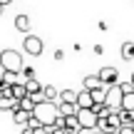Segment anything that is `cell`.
<instances>
[{
	"instance_id": "obj_1",
	"label": "cell",
	"mask_w": 134,
	"mask_h": 134,
	"mask_svg": "<svg viewBox=\"0 0 134 134\" xmlns=\"http://www.w3.org/2000/svg\"><path fill=\"white\" fill-rule=\"evenodd\" d=\"M35 117H37L40 122H42L45 127H52L55 119L60 117V102H52V99H45L40 102V104H35Z\"/></svg>"
},
{
	"instance_id": "obj_2",
	"label": "cell",
	"mask_w": 134,
	"mask_h": 134,
	"mask_svg": "<svg viewBox=\"0 0 134 134\" xmlns=\"http://www.w3.org/2000/svg\"><path fill=\"white\" fill-rule=\"evenodd\" d=\"M0 67L10 72H23V55L18 50H3L0 52Z\"/></svg>"
},
{
	"instance_id": "obj_3",
	"label": "cell",
	"mask_w": 134,
	"mask_h": 134,
	"mask_svg": "<svg viewBox=\"0 0 134 134\" xmlns=\"http://www.w3.org/2000/svg\"><path fill=\"white\" fill-rule=\"evenodd\" d=\"M107 107H109L112 112H119L122 104H124V90H122V85H112L109 90H107Z\"/></svg>"
},
{
	"instance_id": "obj_4",
	"label": "cell",
	"mask_w": 134,
	"mask_h": 134,
	"mask_svg": "<svg viewBox=\"0 0 134 134\" xmlns=\"http://www.w3.org/2000/svg\"><path fill=\"white\" fill-rule=\"evenodd\" d=\"M77 119H80V124L85 127V129H97V124H99V114H97L94 109H85V107H80V112H77Z\"/></svg>"
},
{
	"instance_id": "obj_5",
	"label": "cell",
	"mask_w": 134,
	"mask_h": 134,
	"mask_svg": "<svg viewBox=\"0 0 134 134\" xmlns=\"http://www.w3.org/2000/svg\"><path fill=\"white\" fill-rule=\"evenodd\" d=\"M23 47H25V52H27V55H32V57H40V55H42V47H45V42L37 37V35H25V40H23Z\"/></svg>"
},
{
	"instance_id": "obj_6",
	"label": "cell",
	"mask_w": 134,
	"mask_h": 134,
	"mask_svg": "<svg viewBox=\"0 0 134 134\" xmlns=\"http://www.w3.org/2000/svg\"><path fill=\"white\" fill-rule=\"evenodd\" d=\"M97 75L102 77V82H104L107 87H112V85H119V72H117V67H102Z\"/></svg>"
},
{
	"instance_id": "obj_7",
	"label": "cell",
	"mask_w": 134,
	"mask_h": 134,
	"mask_svg": "<svg viewBox=\"0 0 134 134\" xmlns=\"http://www.w3.org/2000/svg\"><path fill=\"white\" fill-rule=\"evenodd\" d=\"M82 87H85V90H90V92H94V90H102V87H107V85L102 82L99 75H87L85 80H82Z\"/></svg>"
},
{
	"instance_id": "obj_8",
	"label": "cell",
	"mask_w": 134,
	"mask_h": 134,
	"mask_svg": "<svg viewBox=\"0 0 134 134\" xmlns=\"http://www.w3.org/2000/svg\"><path fill=\"white\" fill-rule=\"evenodd\" d=\"M77 104L85 107V109H92V107H94V94L82 87V92H77Z\"/></svg>"
},
{
	"instance_id": "obj_9",
	"label": "cell",
	"mask_w": 134,
	"mask_h": 134,
	"mask_svg": "<svg viewBox=\"0 0 134 134\" xmlns=\"http://www.w3.org/2000/svg\"><path fill=\"white\" fill-rule=\"evenodd\" d=\"M30 18L27 15H18V18H15V30H18V32H23V35H30Z\"/></svg>"
},
{
	"instance_id": "obj_10",
	"label": "cell",
	"mask_w": 134,
	"mask_h": 134,
	"mask_svg": "<svg viewBox=\"0 0 134 134\" xmlns=\"http://www.w3.org/2000/svg\"><path fill=\"white\" fill-rule=\"evenodd\" d=\"M77 112H80V104H75V102H60V114L62 117H75Z\"/></svg>"
},
{
	"instance_id": "obj_11",
	"label": "cell",
	"mask_w": 134,
	"mask_h": 134,
	"mask_svg": "<svg viewBox=\"0 0 134 134\" xmlns=\"http://www.w3.org/2000/svg\"><path fill=\"white\" fill-rule=\"evenodd\" d=\"M30 117H32V112H25V109H18V112H13V122H15L18 127H27Z\"/></svg>"
},
{
	"instance_id": "obj_12",
	"label": "cell",
	"mask_w": 134,
	"mask_h": 134,
	"mask_svg": "<svg viewBox=\"0 0 134 134\" xmlns=\"http://www.w3.org/2000/svg\"><path fill=\"white\" fill-rule=\"evenodd\" d=\"M119 55H122V60H134V42L132 40H127V42H122V47H119Z\"/></svg>"
},
{
	"instance_id": "obj_13",
	"label": "cell",
	"mask_w": 134,
	"mask_h": 134,
	"mask_svg": "<svg viewBox=\"0 0 134 134\" xmlns=\"http://www.w3.org/2000/svg\"><path fill=\"white\" fill-rule=\"evenodd\" d=\"M13 97H15V99H20V102H23L25 97H30L27 85H25V82H18V85H13Z\"/></svg>"
},
{
	"instance_id": "obj_14",
	"label": "cell",
	"mask_w": 134,
	"mask_h": 134,
	"mask_svg": "<svg viewBox=\"0 0 134 134\" xmlns=\"http://www.w3.org/2000/svg\"><path fill=\"white\" fill-rule=\"evenodd\" d=\"M25 85H27V92H30V94H37V92H42V90H45V85H40L37 77H35V80H27Z\"/></svg>"
},
{
	"instance_id": "obj_15",
	"label": "cell",
	"mask_w": 134,
	"mask_h": 134,
	"mask_svg": "<svg viewBox=\"0 0 134 134\" xmlns=\"http://www.w3.org/2000/svg\"><path fill=\"white\" fill-rule=\"evenodd\" d=\"M57 102H75V104H77V92L62 90V92H60V99H57Z\"/></svg>"
},
{
	"instance_id": "obj_16",
	"label": "cell",
	"mask_w": 134,
	"mask_h": 134,
	"mask_svg": "<svg viewBox=\"0 0 134 134\" xmlns=\"http://www.w3.org/2000/svg\"><path fill=\"white\" fill-rule=\"evenodd\" d=\"M60 92H62V90H57V87H52V85H47V87H45V97H47V99H60Z\"/></svg>"
},
{
	"instance_id": "obj_17",
	"label": "cell",
	"mask_w": 134,
	"mask_h": 134,
	"mask_svg": "<svg viewBox=\"0 0 134 134\" xmlns=\"http://www.w3.org/2000/svg\"><path fill=\"white\" fill-rule=\"evenodd\" d=\"M122 109L134 112V92H127V94H124V104H122Z\"/></svg>"
},
{
	"instance_id": "obj_18",
	"label": "cell",
	"mask_w": 134,
	"mask_h": 134,
	"mask_svg": "<svg viewBox=\"0 0 134 134\" xmlns=\"http://www.w3.org/2000/svg\"><path fill=\"white\" fill-rule=\"evenodd\" d=\"M27 80H35V70L32 67H23V72H20V82H27Z\"/></svg>"
},
{
	"instance_id": "obj_19",
	"label": "cell",
	"mask_w": 134,
	"mask_h": 134,
	"mask_svg": "<svg viewBox=\"0 0 134 134\" xmlns=\"http://www.w3.org/2000/svg\"><path fill=\"white\" fill-rule=\"evenodd\" d=\"M20 109H25V112H35V99H32V97H25V99L20 102Z\"/></svg>"
},
{
	"instance_id": "obj_20",
	"label": "cell",
	"mask_w": 134,
	"mask_h": 134,
	"mask_svg": "<svg viewBox=\"0 0 134 134\" xmlns=\"http://www.w3.org/2000/svg\"><path fill=\"white\" fill-rule=\"evenodd\" d=\"M80 119H77V114L75 117H67V129H72V132H77V129H80Z\"/></svg>"
},
{
	"instance_id": "obj_21",
	"label": "cell",
	"mask_w": 134,
	"mask_h": 134,
	"mask_svg": "<svg viewBox=\"0 0 134 134\" xmlns=\"http://www.w3.org/2000/svg\"><path fill=\"white\" fill-rule=\"evenodd\" d=\"M27 127H32V129H37V127H42V122H40L37 117L32 114V117H30V122H27Z\"/></svg>"
},
{
	"instance_id": "obj_22",
	"label": "cell",
	"mask_w": 134,
	"mask_h": 134,
	"mask_svg": "<svg viewBox=\"0 0 134 134\" xmlns=\"http://www.w3.org/2000/svg\"><path fill=\"white\" fill-rule=\"evenodd\" d=\"M119 85H122V90H124V94H127V92H134V85H132V82H119Z\"/></svg>"
},
{
	"instance_id": "obj_23",
	"label": "cell",
	"mask_w": 134,
	"mask_h": 134,
	"mask_svg": "<svg viewBox=\"0 0 134 134\" xmlns=\"http://www.w3.org/2000/svg\"><path fill=\"white\" fill-rule=\"evenodd\" d=\"M119 134H134V127H132V124H124V127L119 129Z\"/></svg>"
},
{
	"instance_id": "obj_24",
	"label": "cell",
	"mask_w": 134,
	"mask_h": 134,
	"mask_svg": "<svg viewBox=\"0 0 134 134\" xmlns=\"http://www.w3.org/2000/svg\"><path fill=\"white\" fill-rule=\"evenodd\" d=\"M55 60H57V62H62L65 60V50H55V55H52Z\"/></svg>"
},
{
	"instance_id": "obj_25",
	"label": "cell",
	"mask_w": 134,
	"mask_h": 134,
	"mask_svg": "<svg viewBox=\"0 0 134 134\" xmlns=\"http://www.w3.org/2000/svg\"><path fill=\"white\" fill-rule=\"evenodd\" d=\"M52 134H75V132L67 129V127H60V129H52Z\"/></svg>"
},
{
	"instance_id": "obj_26",
	"label": "cell",
	"mask_w": 134,
	"mask_h": 134,
	"mask_svg": "<svg viewBox=\"0 0 134 134\" xmlns=\"http://www.w3.org/2000/svg\"><path fill=\"white\" fill-rule=\"evenodd\" d=\"M97 27H99V30H102V32H107V30H109V25H107V23H104V20H99V23H97Z\"/></svg>"
},
{
	"instance_id": "obj_27",
	"label": "cell",
	"mask_w": 134,
	"mask_h": 134,
	"mask_svg": "<svg viewBox=\"0 0 134 134\" xmlns=\"http://www.w3.org/2000/svg\"><path fill=\"white\" fill-rule=\"evenodd\" d=\"M20 134H35V129H32V127H23V132H20Z\"/></svg>"
},
{
	"instance_id": "obj_28",
	"label": "cell",
	"mask_w": 134,
	"mask_h": 134,
	"mask_svg": "<svg viewBox=\"0 0 134 134\" xmlns=\"http://www.w3.org/2000/svg\"><path fill=\"white\" fill-rule=\"evenodd\" d=\"M0 3H3V5H10V3H13V0H0Z\"/></svg>"
},
{
	"instance_id": "obj_29",
	"label": "cell",
	"mask_w": 134,
	"mask_h": 134,
	"mask_svg": "<svg viewBox=\"0 0 134 134\" xmlns=\"http://www.w3.org/2000/svg\"><path fill=\"white\" fill-rule=\"evenodd\" d=\"M3 10H5V5H3V3H0V15H3Z\"/></svg>"
},
{
	"instance_id": "obj_30",
	"label": "cell",
	"mask_w": 134,
	"mask_h": 134,
	"mask_svg": "<svg viewBox=\"0 0 134 134\" xmlns=\"http://www.w3.org/2000/svg\"><path fill=\"white\" fill-rule=\"evenodd\" d=\"M129 82H132V85H134V72H132V77H129Z\"/></svg>"
},
{
	"instance_id": "obj_31",
	"label": "cell",
	"mask_w": 134,
	"mask_h": 134,
	"mask_svg": "<svg viewBox=\"0 0 134 134\" xmlns=\"http://www.w3.org/2000/svg\"><path fill=\"white\" fill-rule=\"evenodd\" d=\"M92 134H104V132H99V129H94V132H92Z\"/></svg>"
}]
</instances>
